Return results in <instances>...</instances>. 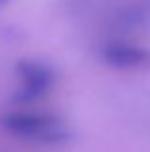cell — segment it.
Here are the masks:
<instances>
[{"instance_id":"obj_1","label":"cell","mask_w":150,"mask_h":152,"mask_svg":"<svg viewBox=\"0 0 150 152\" xmlns=\"http://www.w3.org/2000/svg\"><path fill=\"white\" fill-rule=\"evenodd\" d=\"M4 127L12 133L23 135V137L44 139L46 142L64 141V125L60 119L48 118V115H10L4 119Z\"/></svg>"},{"instance_id":"obj_2","label":"cell","mask_w":150,"mask_h":152,"mask_svg":"<svg viewBox=\"0 0 150 152\" xmlns=\"http://www.w3.org/2000/svg\"><path fill=\"white\" fill-rule=\"evenodd\" d=\"M102 60L117 69H143L150 66V50L129 42H110L102 48Z\"/></svg>"}]
</instances>
